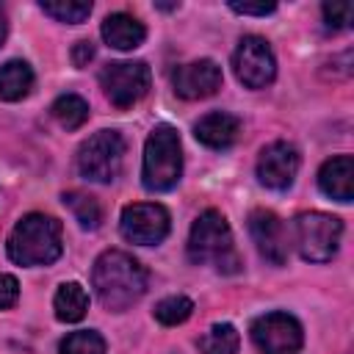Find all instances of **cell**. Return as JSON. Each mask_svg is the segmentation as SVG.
I'll return each instance as SVG.
<instances>
[{
    "instance_id": "obj_3",
    "label": "cell",
    "mask_w": 354,
    "mask_h": 354,
    "mask_svg": "<svg viewBox=\"0 0 354 354\" xmlns=\"http://www.w3.org/2000/svg\"><path fill=\"white\" fill-rule=\"evenodd\" d=\"M188 260L194 266L213 263L221 274H238L241 271V257H238V249L232 241V230L218 210H205L191 224Z\"/></svg>"
},
{
    "instance_id": "obj_10",
    "label": "cell",
    "mask_w": 354,
    "mask_h": 354,
    "mask_svg": "<svg viewBox=\"0 0 354 354\" xmlns=\"http://www.w3.org/2000/svg\"><path fill=\"white\" fill-rule=\"evenodd\" d=\"M169 227H171L169 210L163 205H158V202H136V205H127L122 210V218H119L122 235L130 243H138V246H155V243H160L169 235Z\"/></svg>"
},
{
    "instance_id": "obj_11",
    "label": "cell",
    "mask_w": 354,
    "mask_h": 354,
    "mask_svg": "<svg viewBox=\"0 0 354 354\" xmlns=\"http://www.w3.org/2000/svg\"><path fill=\"white\" fill-rule=\"evenodd\" d=\"M299 149L288 141H274L263 147L257 158V180L271 191H288L299 174Z\"/></svg>"
},
{
    "instance_id": "obj_2",
    "label": "cell",
    "mask_w": 354,
    "mask_h": 354,
    "mask_svg": "<svg viewBox=\"0 0 354 354\" xmlns=\"http://www.w3.org/2000/svg\"><path fill=\"white\" fill-rule=\"evenodd\" d=\"M8 257L17 266H50L61 257V221L44 213H28L22 216L6 243Z\"/></svg>"
},
{
    "instance_id": "obj_14",
    "label": "cell",
    "mask_w": 354,
    "mask_h": 354,
    "mask_svg": "<svg viewBox=\"0 0 354 354\" xmlns=\"http://www.w3.org/2000/svg\"><path fill=\"white\" fill-rule=\"evenodd\" d=\"M318 188L337 202L354 199V158L351 155H335L324 160L318 169Z\"/></svg>"
},
{
    "instance_id": "obj_7",
    "label": "cell",
    "mask_w": 354,
    "mask_h": 354,
    "mask_svg": "<svg viewBox=\"0 0 354 354\" xmlns=\"http://www.w3.org/2000/svg\"><path fill=\"white\" fill-rule=\"evenodd\" d=\"M100 86L111 105L133 108L149 91V66L144 61H113L100 69Z\"/></svg>"
},
{
    "instance_id": "obj_30",
    "label": "cell",
    "mask_w": 354,
    "mask_h": 354,
    "mask_svg": "<svg viewBox=\"0 0 354 354\" xmlns=\"http://www.w3.org/2000/svg\"><path fill=\"white\" fill-rule=\"evenodd\" d=\"M158 8H163V11H171V8H177V3H158Z\"/></svg>"
},
{
    "instance_id": "obj_21",
    "label": "cell",
    "mask_w": 354,
    "mask_h": 354,
    "mask_svg": "<svg viewBox=\"0 0 354 354\" xmlns=\"http://www.w3.org/2000/svg\"><path fill=\"white\" fill-rule=\"evenodd\" d=\"M64 205L75 213V218H77V224H80L83 230H97V227H100L102 210H100V205H97L94 196H88V194H83V191H66V194H64Z\"/></svg>"
},
{
    "instance_id": "obj_28",
    "label": "cell",
    "mask_w": 354,
    "mask_h": 354,
    "mask_svg": "<svg viewBox=\"0 0 354 354\" xmlns=\"http://www.w3.org/2000/svg\"><path fill=\"white\" fill-rule=\"evenodd\" d=\"M94 58V44L91 41H77L75 47H72V61H75V66H88V61Z\"/></svg>"
},
{
    "instance_id": "obj_24",
    "label": "cell",
    "mask_w": 354,
    "mask_h": 354,
    "mask_svg": "<svg viewBox=\"0 0 354 354\" xmlns=\"http://www.w3.org/2000/svg\"><path fill=\"white\" fill-rule=\"evenodd\" d=\"M194 313V301L188 296H166L155 304V318L163 324V326H177L183 321H188Z\"/></svg>"
},
{
    "instance_id": "obj_1",
    "label": "cell",
    "mask_w": 354,
    "mask_h": 354,
    "mask_svg": "<svg viewBox=\"0 0 354 354\" xmlns=\"http://www.w3.org/2000/svg\"><path fill=\"white\" fill-rule=\"evenodd\" d=\"M91 282H94V290H97L102 307L111 313H122V310L133 307L147 293L144 266L122 249H108L94 260Z\"/></svg>"
},
{
    "instance_id": "obj_27",
    "label": "cell",
    "mask_w": 354,
    "mask_h": 354,
    "mask_svg": "<svg viewBox=\"0 0 354 354\" xmlns=\"http://www.w3.org/2000/svg\"><path fill=\"white\" fill-rule=\"evenodd\" d=\"M227 6H230L235 14H249V17H266V14H274V11H277V3H266V0H263V3H246V0L241 3V0H230Z\"/></svg>"
},
{
    "instance_id": "obj_22",
    "label": "cell",
    "mask_w": 354,
    "mask_h": 354,
    "mask_svg": "<svg viewBox=\"0 0 354 354\" xmlns=\"http://www.w3.org/2000/svg\"><path fill=\"white\" fill-rule=\"evenodd\" d=\"M39 8L55 22H66V25H77L91 14L88 0H41Z\"/></svg>"
},
{
    "instance_id": "obj_19",
    "label": "cell",
    "mask_w": 354,
    "mask_h": 354,
    "mask_svg": "<svg viewBox=\"0 0 354 354\" xmlns=\"http://www.w3.org/2000/svg\"><path fill=\"white\" fill-rule=\"evenodd\" d=\"M241 335L232 324H213L202 337H199V351L202 354H238Z\"/></svg>"
},
{
    "instance_id": "obj_15",
    "label": "cell",
    "mask_w": 354,
    "mask_h": 354,
    "mask_svg": "<svg viewBox=\"0 0 354 354\" xmlns=\"http://www.w3.org/2000/svg\"><path fill=\"white\" fill-rule=\"evenodd\" d=\"M241 133V119L224 111H210L205 113L196 124H194V136L199 144L210 147V149H227L235 144Z\"/></svg>"
},
{
    "instance_id": "obj_9",
    "label": "cell",
    "mask_w": 354,
    "mask_h": 354,
    "mask_svg": "<svg viewBox=\"0 0 354 354\" xmlns=\"http://www.w3.org/2000/svg\"><path fill=\"white\" fill-rule=\"evenodd\" d=\"M249 332L260 354H296L304 343L301 324L288 313H266L252 321Z\"/></svg>"
},
{
    "instance_id": "obj_16",
    "label": "cell",
    "mask_w": 354,
    "mask_h": 354,
    "mask_svg": "<svg viewBox=\"0 0 354 354\" xmlns=\"http://www.w3.org/2000/svg\"><path fill=\"white\" fill-rule=\"evenodd\" d=\"M102 39L113 50H136L147 39V28L133 14L116 11V14H108L105 17V22H102Z\"/></svg>"
},
{
    "instance_id": "obj_6",
    "label": "cell",
    "mask_w": 354,
    "mask_h": 354,
    "mask_svg": "<svg viewBox=\"0 0 354 354\" xmlns=\"http://www.w3.org/2000/svg\"><path fill=\"white\" fill-rule=\"evenodd\" d=\"M124 163V138L119 130H97L77 149V171L91 183H111Z\"/></svg>"
},
{
    "instance_id": "obj_13",
    "label": "cell",
    "mask_w": 354,
    "mask_h": 354,
    "mask_svg": "<svg viewBox=\"0 0 354 354\" xmlns=\"http://www.w3.org/2000/svg\"><path fill=\"white\" fill-rule=\"evenodd\" d=\"M221 80H224L221 66L216 61H210V58H199V61L183 64L171 75L174 91L183 100H205V97H213L221 88Z\"/></svg>"
},
{
    "instance_id": "obj_8",
    "label": "cell",
    "mask_w": 354,
    "mask_h": 354,
    "mask_svg": "<svg viewBox=\"0 0 354 354\" xmlns=\"http://www.w3.org/2000/svg\"><path fill=\"white\" fill-rule=\"evenodd\" d=\"M232 69L246 88H266L277 77V58L263 36H243L232 53Z\"/></svg>"
},
{
    "instance_id": "obj_23",
    "label": "cell",
    "mask_w": 354,
    "mask_h": 354,
    "mask_svg": "<svg viewBox=\"0 0 354 354\" xmlns=\"http://www.w3.org/2000/svg\"><path fill=\"white\" fill-rule=\"evenodd\" d=\"M58 354H105V340L94 329H77L61 340Z\"/></svg>"
},
{
    "instance_id": "obj_29",
    "label": "cell",
    "mask_w": 354,
    "mask_h": 354,
    "mask_svg": "<svg viewBox=\"0 0 354 354\" xmlns=\"http://www.w3.org/2000/svg\"><path fill=\"white\" fill-rule=\"evenodd\" d=\"M6 30H8V22H6V8L0 6V47H3V39H6Z\"/></svg>"
},
{
    "instance_id": "obj_18",
    "label": "cell",
    "mask_w": 354,
    "mask_h": 354,
    "mask_svg": "<svg viewBox=\"0 0 354 354\" xmlns=\"http://www.w3.org/2000/svg\"><path fill=\"white\" fill-rule=\"evenodd\" d=\"M53 310H55V318L64 321V324H77L86 310H88V293L80 282H64L58 285L55 290V299H53Z\"/></svg>"
},
{
    "instance_id": "obj_4",
    "label": "cell",
    "mask_w": 354,
    "mask_h": 354,
    "mask_svg": "<svg viewBox=\"0 0 354 354\" xmlns=\"http://www.w3.org/2000/svg\"><path fill=\"white\" fill-rule=\"evenodd\" d=\"M183 174V147L180 136L171 124H158L147 136L144 144V163H141V183L152 194L171 191Z\"/></svg>"
},
{
    "instance_id": "obj_26",
    "label": "cell",
    "mask_w": 354,
    "mask_h": 354,
    "mask_svg": "<svg viewBox=\"0 0 354 354\" xmlns=\"http://www.w3.org/2000/svg\"><path fill=\"white\" fill-rule=\"evenodd\" d=\"M19 299V282L11 274H0V310L14 307Z\"/></svg>"
},
{
    "instance_id": "obj_12",
    "label": "cell",
    "mask_w": 354,
    "mask_h": 354,
    "mask_svg": "<svg viewBox=\"0 0 354 354\" xmlns=\"http://www.w3.org/2000/svg\"><path fill=\"white\" fill-rule=\"evenodd\" d=\"M249 235L257 246V252L271 266H285L288 260V230L282 218L266 207H257L249 213Z\"/></svg>"
},
{
    "instance_id": "obj_5",
    "label": "cell",
    "mask_w": 354,
    "mask_h": 354,
    "mask_svg": "<svg viewBox=\"0 0 354 354\" xmlns=\"http://www.w3.org/2000/svg\"><path fill=\"white\" fill-rule=\"evenodd\" d=\"M340 238H343V221L337 216L310 210V213H299L293 221V243L299 254L310 263L332 260L337 254Z\"/></svg>"
},
{
    "instance_id": "obj_25",
    "label": "cell",
    "mask_w": 354,
    "mask_h": 354,
    "mask_svg": "<svg viewBox=\"0 0 354 354\" xmlns=\"http://www.w3.org/2000/svg\"><path fill=\"white\" fill-rule=\"evenodd\" d=\"M324 11V19H326V28L332 30H343L351 25V17H354V6L348 0H326L321 6Z\"/></svg>"
},
{
    "instance_id": "obj_17",
    "label": "cell",
    "mask_w": 354,
    "mask_h": 354,
    "mask_svg": "<svg viewBox=\"0 0 354 354\" xmlns=\"http://www.w3.org/2000/svg\"><path fill=\"white\" fill-rule=\"evenodd\" d=\"M33 80L36 77H33V69L28 61H19V58L6 61L0 66V100L17 102V100L28 97L33 88Z\"/></svg>"
},
{
    "instance_id": "obj_20",
    "label": "cell",
    "mask_w": 354,
    "mask_h": 354,
    "mask_svg": "<svg viewBox=\"0 0 354 354\" xmlns=\"http://www.w3.org/2000/svg\"><path fill=\"white\" fill-rule=\"evenodd\" d=\"M50 113L64 130H77L88 119V102L83 97H77V94H61L50 105Z\"/></svg>"
}]
</instances>
